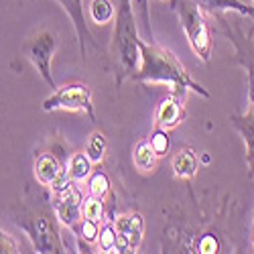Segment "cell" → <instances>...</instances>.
<instances>
[{
	"label": "cell",
	"instance_id": "10",
	"mask_svg": "<svg viewBox=\"0 0 254 254\" xmlns=\"http://www.w3.org/2000/svg\"><path fill=\"white\" fill-rule=\"evenodd\" d=\"M185 96L169 92V96L159 104V108L155 112V126L171 130L175 126H179L185 120Z\"/></svg>",
	"mask_w": 254,
	"mask_h": 254
},
{
	"label": "cell",
	"instance_id": "12",
	"mask_svg": "<svg viewBox=\"0 0 254 254\" xmlns=\"http://www.w3.org/2000/svg\"><path fill=\"white\" fill-rule=\"evenodd\" d=\"M114 226L120 234H124L126 238L130 240V246H132V252H136L140 248V242H142V234H144V220L140 214H122V216H116L114 218Z\"/></svg>",
	"mask_w": 254,
	"mask_h": 254
},
{
	"label": "cell",
	"instance_id": "3",
	"mask_svg": "<svg viewBox=\"0 0 254 254\" xmlns=\"http://www.w3.org/2000/svg\"><path fill=\"white\" fill-rule=\"evenodd\" d=\"M14 222L20 226V230H25V234L29 236L35 252L39 254H61L67 252L65 244L61 240L59 234V218L55 214L53 205L47 207L45 203L29 205L23 209V214L14 218Z\"/></svg>",
	"mask_w": 254,
	"mask_h": 254
},
{
	"label": "cell",
	"instance_id": "2",
	"mask_svg": "<svg viewBox=\"0 0 254 254\" xmlns=\"http://www.w3.org/2000/svg\"><path fill=\"white\" fill-rule=\"evenodd\" d=\"M140 39H142L140 27L132 0H118V8L114 16V41H112L114 59L120 67V73L116 75V86H120L126 75H132L136 71L140 61V49H138Z\"/></svg>",
	"mask_w": 254,
	"mask_h": 254
},
{
	"label": "cell",
	"instance_id": "18",
	"mask_svg": "<svg viewBox=\"0 0 254 254\" xmlns=\"http://www.w3.org/2000/svg\"><path fill=\"white\" fill-rule=\"evenodd\" d=\"M92 159L86 155V153H73L71 155V159H69V165H67V169H69V175H71V179L73 181H86L90 175H92Z\"/></svg>",
	"mask_w": 254,
	"mask_h": 254
},
{
	"label": "cell",
	"instance_id": "20",
	"mask_svg": "<svg viewBox=\"0 0 254 254\" xmlns=\"http://www.w3.org/2000/svg\"><path fill=\"white\" fill-rule=\"evenodd\" d=\"M132 6L138 18V27H140V37L144 41H155L153 29H151V12H149V0H132Z\"/></svg>",
	"mask_w": 254,
	"mask_h": 254
},
{
	"label": "cell",
	"instance_id": "26",
	"mask_svg": "<svg viewBox=\"0 0 254 254\" xmlns=\"http://www.w3.org/2000/svg\"><path fill=\"white\" fill-rule=\"evenodd\" d=\"M199 252H203V254H214V252H218V240L214 238V236H203L201 240H199Z\"/></svg>",
	"mask_w": 254,
	"mask_h": 254
},
{
	"label": "cell",
	"instance_id": "25",
	"mask_svg": "<svg viewBox=\"0 0 254 254\" xmlns=\"http://www.w3.org/2000/svg\"><path fill=\"white\" fill-rule=\"evenodd\" d=\"M149 142L155 149V153L159 157L167 155L169 153V146H171V138H169V130L167 128H161V126H155V130L151 132L149 136Z\"/></svg>",
	"mask_w": 254,
	"mask_h": 254
},
{
	"label": "cell",
	"instance_id": "27",
	"mask_svg": "<svg viewBox=\"0 0 254 254\" xmlns=\"http://www.w3.org/2000/svg\"><path fill=\"white\" fill-rule=\"evenodd\" d=\"M0 246H2V252H6V254L18 252L16 242L12 240V236H10V234H6V232H2V238H0Z\"/></svg>",
	"mask_w": 254,
	"mask_h": 254
},
{
	"label": "cell",
	"instance_id": "14",
	"mask_svg": "<svg viewBox=\"0 0 254 254\" xmlns=\"http://www.w3.org/2000/svg\"><path fill=\"white\" fill-rule=\"evenodd\" d=\"M193 2L205 12V14H216V12H238L242 16L252 18L254 6L244 4L242 0H193Z\"/></svg>",
	"mask_w": 254,
	"mask_h": 254
},
{
	"label": "cell",
	"instance_id": "16",
	"mask_svg": "<svg viewBox=\"0 0 254 254\" xmlns=\"http://www.w3.org/2000/svg\"><path fill=\"white\" fill-rule=\"evenodd\" d=\"M71 230L79 240V252H90L88 244L98 242V236H100V222L90 220V218H81L77 224L71 226Z\"/></svg>",
	"mask_w": 254,
	"mask_h": 254
},
{
	"label": "cell",
	"instance_id": "29",
	"mask_svg": "<svg viewBox=\"0 0 254 254\" xmlns=\"http://www.w3.org/2000/svg\"><path fill=\"white\" fill-rule=\"evenodd\" d=\"M252 2H254V0H252ZM254 6V4H252ZM250 33H254V16H252V27H250Z\"/></svg>",
	"mask_w": 254,
	"mask_h": 254
},
{
	"label": "cell",
	"instance_id": "23",
	"mask_svg": "<svg viewBox=\"0 0 254 254\" xmlns=\"http://www.w3.org/2000/svg\"><path fill=\"white\" fill-rule=\"evenodd\" d=\"M116 238H118V230L114 226V220L104 224L100 228V236H98V246L102 252H116Z\"/></svg>",
	"mask_w": 254,
	"mask_h": 254
},
{
	"label": "cell",
	"instance_id": "11",
	"mask_svg": "<svg viewBox=\"0 0 254 254\" xmlns=\"http://www.w3.org/2000/svg\"><path fill=\"white\" fill-rule=\"evenodd\" d=\"M230 120L246 144V165H248L250 177L254 179V114L250 110L246 114H232Z\"/></svg>",
	"mask_w": 254,
	"mask_h": 254
},
{
	"label": "cell",
	"instance_id": "21",
	"mask_svg": "<svg viewBox=\"0 0 254 254\" xmlns=\"http://www.w3.org/2000/svg\"><path fill=\"white\" fill-rule=\"evenodd\" d=\"M116 16V6L112 0H92L90 2V18L96 25H106Z\"/></svg>",
	"mask_w": 254,
	"mask_h": 254
},
{
	"label": "cell",
	"instance_id": "15",
	"mask_svg": "<svg viewBox=\"0 0 254 254\" xmlns=\"http://www.w3.org/2000/svg\"><path fill=\"white\" fill-rule=\"evenodd\" d=\"M197 167H199V161L193 149H181L171 161V169L175 177L179 179H193L197 173Z\"/></svg>",
	"mask_w": 254,
	"mask_h": 254
},
{
	"label": "cell",
	"instance_id": "8",
	"mask_svg": "<svg viewBox=\"0 0 254 254\" xmlns=\"http://www.w3.org/2000/svg\"><path fill=\"white\" fill-rule=\"evenodd\" d=\"M81 201H83V193L79 191V187L75 183L67 191L51 197V205L55 209L59 222L67 228H71L73 224H77L81 220Z\"/></svg>",
	"mask_w": 254,
	"mask_h": 254
},
{
	"label": "cell",
	"instance_id": "30",
	"mask_svg": "<svg viewBox=\"0 0 254 254\" xmlns=\"http://www.w3.org/2000/svg\"><path fill=\"white\" fill-rule=\"evenodd\" d=\"M252 246H254V224H252Z\"/></svg>",
	"mask_w": 254,
	"mask_h": 254
},
{
	"label": "cell",
	"instance_id": "28",
	"mask_svg": "<svg viewBox=\"0 0 254 254\" xmlns=\"http://www.w3.org/2000/svg\"><path fill=\"white\" fill-rule=\"evenodd\" d=\"M248 100H250V112H252V114H254V96H250V98H248Z\"/></svg>",
	"mask_w": 254,
	"mask_h": 254
},
{
	"label": "cell",
	"instance_id": "9",
	"mask_svg": "<svg viewBox=\"0 0 254 254\" xmlns=\"http://www.w3.org/2000/svg\"><path fill=\"white\" fill-rule=\"evenodd\" d=\"M57 2L63 6V10L67 12L69 20L73 23L75 29V37H77V45H79V53L86 57V47L92 45L96 47V41L86 25V14H83V0H57Z\"/></svg>",
	"mask_w": 254,
	"mask_h": 254
},
{
	"label": "cell",
	"instance_id": "13",
	"mask_svg": "<svg viewBox=\"0 0 254 254\" xmlns=\"http://www.w3.org/2000/svg\"><path fill=\"white\" fill-rule=\"evenodd\" d=\"M63 167L59 163V159L51 153H43V155H39L37 161H35V177L39 181V185H43V187H51V183L59 177V173L63 171Z\"/></svg>",
	"mask_w": 254,
	"mask_h": 254
},
{
	"label": "cell",
	"instance_id": "17",
	"mask_svg": "<svg viewBox=\"0 0 254 254\" xmlns=\"http://www.w3.org/2000/svg\"><path fill=\"white\" fill-rule=\"evenodd\" d=\"M132 159H134L136 169H140V171H153V169L157 167L159 155L155 153V149L151 146L149 138H142V140H138V144L134 146Z\"/></svg>",
	"mask_w": 254,
	"mask_h": 254
},
{
	"label": "cell",
	"instance_id": "19",
	"mask_svg": "<svg viewBox=\"0 0 254 254\" xmlns=\"http://www.w3.org/2000/svg\"><path fill=\"white\" fill-rule=\"evenodd\" d=\"M88 195H94L102 201L108 195H112V183L104 171H94L88 177Z\"/></svg>",
	"mask_w": 254,
	"mask_h": 254
},
{
	"label": "cell",
	"instance_id": "7",
	"mask_svg": "<svg viewBox=\"0 0 254 254\" xmlns=\"http://www.w3.org/2000/svg\"><path fill=\"white\" fill-rule=\"evenodd\" d=\"M20 51H23V55L35 65L39 75L49 83V88L55 90L57 83H55V77L51 71V61L57 51V35L51 31H41V33L33 35L31 39H27L23 47H20Z\"/></svg>",
	"mask_w": 254,
	"mask_h": 254
},
{
	"label": "cell",
	"instance_id": "24",
	"mask_svg": "<svg viewBox=\"0 0 254 254\" xmlns=\"http://www.w3.org/2000/svg\"><path fill=\"white\" fill-rule=\"evenodd\" d=\"M81 218H90V220L102 222V218H104V201L94 197V195L83 197V201H81Z\"/></svg>",
	"mask_w": 254,
	"mask_h": 254
},
{
	"label": "cell",
	"instance_id": "22",
	"mask_svg": "<svg viewBox=\"0 0 254 254\" xmlns=\"http://www.w3.org/2000/svg\"><path fill=\"white\" fill-rule=\"evenodd\" d=\"M106 151H108V140L102 132H92L86 144V155L92 159V163H102L106 157Z\"/></svg>",
	"mask_w": 254,
	"mask_h": 254
},
{
	"label": "cell",
	"instance_id": "4",
	"mask_svg": "<svg viewBox=\"0 0 254 254\" xmlns=\"http://www.w3.org/2000/svg\"><path fill=\"white\" fill-rule=\"evenodd\" d=\"M171 8L175 10L193 53L207 63L214 51V29L205 18V12L193 0H171Z\"/></svg>",
	"mask_w": 254,
	"mask_h": 254
},
{
	"label": "cell",
	"instance_id": "6",
	"mask_svg": "<svg viewBox=\"0 0 254 254\" xmlns=\"http://www.w3.org/2000/svg\"><path fill=\"white\" fill-rule=\"evenodd\" d=\"M43 110L45 112H55V110L81 112L92 122H96L92 90L86 83H65V86H61V88H55L51 92V96L43 100Z\"/></svg>",
	"mask_w": 254,
	"mask_h": 254
},
{
	"label": "cell",
	"instance_id": "5",
	"mask_svg": "<svg viewBox=\"0 0 254 254\" xmlns=\"http://www.w3.org/2000/svg\"><path fill=\"white\" fill-rule=\"evenodd\" d=\"M211 18L216 20V25L211 27L214 33L224 35L232 45H234V63L240 67H244L246 75H248V98L254 96V41L252 35L254 33H246L238 20H234L228 12H216V14H209Z\"/></svg>",
	"mask_w": 254,
	"mask_h": 254
},
{
	"label": "cell",
	"instance_id": "1",
	"mask_svg": "<svg viewBox=\"0 0 254 254\" xmlns=\"http://www.w3.org/2000/svg\"><path fill=\"white\" fill-rule=\"evenodd\" d=\"M138 49H140V65L130 75L132 81L165 83L173 94L179 96H187V92H193L201 98L211 96L199 81H195L189 75V71L181 65V61L169 49L157 45L155 41H144V39L138 41Z\"/></svg>",
	"mask_w": 254,
	"mask_h": 254
}]
</instances>
